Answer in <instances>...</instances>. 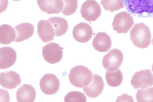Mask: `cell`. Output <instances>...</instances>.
Returning a JSON list of instances; mask_svg holds the SVG:
<instances>
[{
  "label": "cell",
  "mask_w": 153,
  "mask_h": 102,
  "mask_svg": "<svg viewBox=\"0 0 153 102\" xmlns=\"http://www.w3.org/2000/svg\"><path fill=\"white\" fill-rule=\"evenodd\" d=\"M130 35L131 40L138 48L145 49L151 43L150 30L143 23L135 24L131 30Z\"/></svg>",
  "instance_id": "obj_1"
},
{
  "label": "cell",
  "mask_w": 153,
  "mask_h": 102,
  "mask_svg": "<svg viewBox=\"0 0 153 102\" xmlns=\"http://www.w3.org/2000/svg\"><path fill=\"white\" fill-rule=\"evenodd\" d=\"M93 78V73L87 67L77 66L70 71L69 79L73 86L83 88L90 83Z\"/></svg>",
  "instance_id": "obj_2"
},
{
  "label": "cell",
  "mask_w": 153,
  "mask_h": 102,
  "mask_svg": "<svg viewBox=\"0 0 153 102\" xmlns=\"http://www.w3.org/2000/svg\"><path fill=\"white\" fill-rule=\"evenodd\" d=\"M134 18L126 11L117 14L112 23L113 30L117 33H127L134 25Z\"/></svg>",
  "instance_id": "obj_3"
},
{
  "label": "cell",
  "mask_w": 153,
  "mask_h": 102,
  "mask_svg": "<svg viewBox=\"0 0 153 102\" xmlns=\"http://www.w3.org/2000/svg\"><path fill=\"white\" fill-rule=\"evenodd\" d=\"M80 13L86 21H94L101 15V7L95 0H87L81 6Z\"/></svg>",
  "instance_id": "obj_4"
},
{
  "label": "cell",
  "mask_w": 153,
  "mask_h": 102,
  "mask_svg": "<svg viewBox=\"0 0 153 102\" xmlns=\"http://www.w3.org/2000/svg\"><path fill=\"white\" fill-rule=\"evenodd\" d=\"M131 84L135 89H145L153 85V74L150 69L137 71L132 76Z\"/></svg>",
  "instance_id": "obj_5"
},
{
  "label": "cell",
  "mask_w": 153,
  "mask_h": 102,
  "mask_svg": "<svg viewBox=\"0 0 153 102\" xmlns=\"http://www.w3.org/2000/svg\"><path fill=\"white\" fill-rule=\"evenodd\" d=\"M42 54L45 61L51 64H54L61 61L63 52L62 48L59 44L51 42L43 47Z\"/></svg>",
  "instance_id": "obj_6"
},
{
  "label": "cell",
  "mask_w": 153,
  "mask_h": 102,
  "mask_svg": "<svg viewBox=\"0 0 153 102\" xmlns=\"http://www.w3.org/2000/svg\"><path fill=\"white\" fill-rule=\"evenodd\" d=\"M123 58V55L121 51L118 49H113L103 57L102 65L107 70H117L122 63Z\"/></svg>",
  "instance_id": "obj_7"
},
{
  "label": "cell",
  "mask_w": 153,
  "mask_h": 102,
  "mask_svg": "<svg viewBox=\"0 0 153 102\" xmlns=\"http://www.w3.org/2000/svg\"><path fill=\"white\" fill-rule=\"evenodd\" d=\"M60 81L55 75L45 74L40 81V89L42 92L48 95H53L59 91Z\"/></svg>",
  "instance_id": "obj_8"
},
{
  "label": "cell",
  "mask_w": 153,
  "mask_h": 102,
  "mask_svg": "<svg viewBox=\"0 0 153 102\" xmlns=\"http://www.w3.org/2000/svg\"><path fill=\"white\" fill-rule=\"evenodd\" d=\"M93 30L88 23H81L74 28L72 35L75 40L80 43L88 42L93 35Z\"/></svg>",
  "instance_id": "obj_9"
},
{
  "label": "cell",
  "mask_w": 153,
  "mask_h": 102,
  "mask_svg": "<svg viewBox=\"0 0 153 102\" xmlns=\"http://www.w3.org/2000/svg\"><path fill=\"white\" fill-rule=\"evenodd\" d=\"M21 83L20 75L13 71H4L0 74V83L4 88L13 89L19 86Z\"/></svg>",
  "instance_id": "obj_10"
},
{
  "label": "cell",
  "mask_w": 153,
  "mask_h": 102,
  "mask_svg": "<svg viewBox=\"0 0 153 102\" xmlns=\"http://www.w3.org/2000/svg\"><path fill=\"white\" fill-rule=\"evenodd\" d=\"M104 86L105 83L102 77L94 74L91 84L89 86L84 87L83 90L88 97L96 98L103 91Z\"/></svg>",
  "instance_id": "obj_11"
},
{
  "label": "cell",
  "mask_w": 153,
  "mask_h": 102,
  "mask_svg": "<svg viewBox=\"0 0 153 102\" xmlns=\"http://www.w3.org/2000/svg\"><path fill=\"white\" fill-rule=\"evenodd\" d=\"M16 52L13 48L9 47L1 48L0 49V68L8 69L14 65L16 61Z\"/></svg>",
  "instance_id": "obj_12"
},
{
  "label": "cell",
  "mask_w": 153,
  "mask_h": 102,
  "mask_svg": "<svg viewBox=\"0 0 153 102\" xmlns=\"http://www.w3.org/2000/svg\"><path fill=\"white\" fill-rule=\"evenodd\" d=\"M37 3L42 12L49 14H59L64 6L62 0H37Z\"/></svg>",
  "instance_id": "obj_13"
},
{
  "label": "cell",
  "mask_w": 153,
  "mask_h": 102,
  "mask_svg": "<svg viewBox=\"0 0 153 102\" xmlns=\"http://www.w3.org/2000/svg\"><path fill=\"white\" fill-rule=\"evenodd\" d=\"M37 32L39 37L44 42L53 41L55 35L52 24L46 20L39 21L37 25Z\"/></svg>",
  "instance_id": "obj_14"
},
{
  "label": "cell",
  "mask_w": 153,
  "mask_h": 102,
  "mask_svg": "<svg viewBox=\"0 0 153 102\" xmlns=\"http://www.w3.org/2000/svg\"><path fill=\"white\" fill-rule=\"evenodd\" d=\"M111 40L107 34L100 32L97 34L92 41V46L95 50L100 52H105L111 48Z\"/></svg>",
  "instance_id": "obj_15"
},
{
  "label": "cell",
  "mask_w": 153,
  "mask_h": 102,
  "mask_svg": "<svg viewBox=\"0 0 153 102\" xmlns=\"http://www.w3.org/2000/svg\"><path fill=\"white\" fill-rule=\"evenodd\" d=\"M16 37L14 42H21L31 37L34 33V27L30 23H23L14 28Z\"/></svg>",
  "instance_id": "obj_16"
},
{
  "label": "cell",
  "mask_w": 153,
  "mask_h": 102,
  "mask_svg": "<svg viewBox=\"0 0 153 102\" xmlns=\"http://www.w3.org/2000/svg\"><path fill=\"white\" fill-rule=\"evenodd\" d=\"M36 96L35 89L29 84L23 85L19 89L16 94V100L19 102H33Z\"/></svg>",
  "instance_id": "obj_17"
},
{
  "label": "cell",
  "mask_w": 153,
  "mask_h": 102,
  "mask_svg": "<svg viewBox=\"0 0 153 102\" xmlns=\"http://www.w3.org/2000/svg\"><path fill=\"white\" fill-rule=\"evenodd\" d=\"M16 34L14 29L10 25L4 24L0 27V42L3 45H8L15 41Z\"/></svg>",
  "instance_id": "obj_18"
},
{
  "label": "cell",
  "mask_w": 153,
  "mask_h": 102,
  "mask_svg": "<svg viewBox=\"0 0 153 102\" xmlns=\"http://www.w3.org/2000/svg\"><path fill=\"white\" fill-rule=\"evenodd\" d=\"M48 21L53 26L55 36H62L68 31V24L66 20L63 18L53 17L50 18Z\"/></svg>",
  "instance_id": "obj_19"
},
{
  "label": "cell",
  "mask_w": 153,
  "mask_h": 102,
  "mask_svg": "<svg viewBox=\"0 0 153 102\" xmlns=\"http://www.w3.org/2000/svg\"><path fill=\"white\" fill-rule=\"evenodd\" d=\"M105 78L107 83L110 87H118L122 83V73L119 69L115 71L108 70L106 73Z\"/></svg>",
  "instance_id": "obj_20"
},
{
  "label": "cell",
  "mask_w": 153,
  "mask_h": 102,
  "mask_svg": "<svg viewBox=\"0 0 153 102\" xmlns=\"http://www.w3.org/2000/svg\"><path fill=\"white\" fill-rule=\"evenodd\" d=\"M100 3L106 11L111 12L124 7L123 0H101Z\"/></svg>",
  "instance_id": "obj_21"
},
{
  "label": "cell",
  "mask_w": 153,
  "mask_h": 102,
  "mask_svg": "<svg viewBox=\"0 0 153 102\" xmlns=\"http://www.w3.org/2000/svg\"><path fill=\"white\" fill-rule=\"evenodd\" d=\"M136 98L138 102H153V87H149L145 90L138 89Z\"/></svg>",
  "instance_id": "obj_22"
},
{
  "label": "cell",
  "mask_w": 153,
  "mask_h": 102,
  "mask_svg": "<svg viewBox=\"0 0 153 102\" xmlns=\"http://www.w3.org/2000/svg\"><path fill=\"white\" fill-rule=\"evenodd\" d=\"M64 4L62 14L70 16L74 14L78 7V0H62Z\"/></svg>",
  "instance_id": "obj_23"
},
{
  "label": "cell",
  "mask_w": 153,
  "mask_h": 102,
  "mask_svg": "<svg viewBox=\"0 0 153 102\" xmlns=\"http://www.w3.org/2000/svg\"><path fill=\"white\" fill-rule=\"evenodd\" d=\"M65 102L87 101L86 97L83 93L79 92H71L68 93L65 97Z\"/></svg>",
  "instance_id": "obj_24"
},
{
  "label": "cell",
  "mask_w": 153,
  "mask_h": 102,
  "mask_svg": "<svg viewBox=\"0 0 153 102\" xmlns=\"http://www.w3.org/2000/svg\"><path fill=\"white\" fill-rule=\"evenodd\" d=\"M13 1H21V0H13Z\"/></svg>",
  "instance_id": "obj_25"
},
{
  "label": "cell",
  "mask_w": 153,
  "mask_h": 102,
  "mask_svg": "<svg viewBox=\"0 0 153 102\" xmlns=\"http://www.w3.org/2000/svg\"><path fill=\"white\" fill-rule=\"evenodd\" d=\"M152 71L153 72V64L152 65Z\"/></svg>",
  "instance_id": "obj_26"
},
{
  "label": "cell",
  "mask_w": 153,
  "mask_h": 102,
  "mask_svg": "<svg viewBox=\"0 0 153 102\" xmlns=\"http://www.w3.org/2000/svg\"><path fill=\"white\" fill-rule=\"evenodd\" d=\"M152 43H153V39H152Z\"/></svg>",
  "instance_id": "obj_27"
}]
</instances>
